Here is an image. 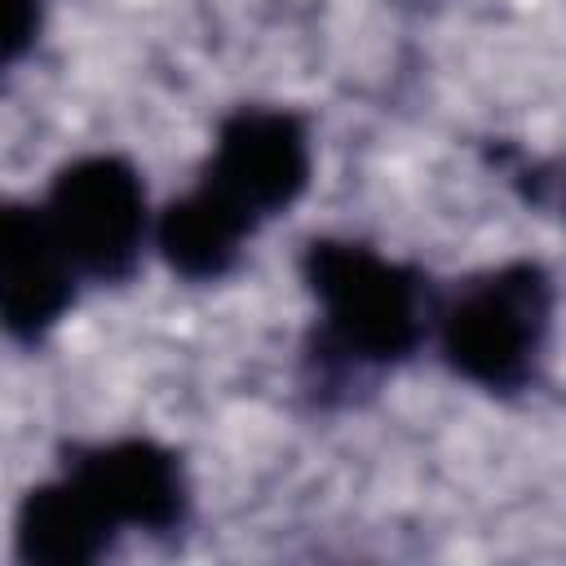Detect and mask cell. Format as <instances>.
I'll use <instances>...</instances> for the list:
<instances>
[{"instance_id": "1", "label": "cell", "mask_w": 566, "mask_h": 566, "mask_svg": "<svg viewBox=\"0 0 566 566\" xmlns=\"http://www.w3.org/2000/svg\"><path fill=\"white\" fill-rule=\"evenodd\" d=\"M301 274L318 301V358L336 367L402 363L424 336V283L411 265L380 256L367 243L314 239Z\"/></svg>"}, {"instance_id": "2", "label": "cell", "mask_w": 566, "mask_h": 566, "mask_svg": "<svg viewBox=\"0 0 566 566\" xmlns=\"http://www.w3.org/2000/svg\"><path fill=\"white\" fill-rule=\"evenodd\" d=\"M548 323L553 279L535 261H509L460 283L438 314V345L455 376L509 394L535 376Z\"/></svg>"}, {"instance_id": "3", "label": "cell", "mask_w": 566, "mask_h": 566, "mask_svg": "<svg viewBox=\"0 0 566 566\" xmlns=\"http://www.w3.org/2000/svg\"><path fill=\"white\" fill-rule=\"evenodd\" d=\"M40 212L80 274L97 283H119L133 274L150 212L146 186L128 159L84 155L66 164L53 177Z\"/></svg>"}, {"instance_id": "4", "label": "cell", "mask_w": 566, "mask_h": 566, "mask_svg": "<svg viewBox=\"0 0 566 566\" xmlns=\"http://www.w3.org/2000/svg\"><path fill=\"white\" fill-rule=\"evenodd\" d=\"M310 181V133L283 106H239L221 119L208 168L199 177L252 230L292 208Z\"/></svg>"}, {"instance_id": "5", "label": "cell", "mask_w": 566, "mask_h": 566, "mask_svg": "<svg viewBox=\"0 0 566 566\" xmlns=\"http://www.w3.org/2000/svg\"><path fill=\"white\" fill-rule=\"evenodd\" d=\"M84 500L106 517L111 531H172L186 517V473L177 455L150 438H115L97 447H75L62 469Z\"/></svg>"}, {"instance_id": "6", "label": "cell", "mask_w": 566, "mask_h": 566, "mask_svg": "<svg viewBox=\"0 0 566 566\" xmlns=\"http://www.w3.org/2000/svg\"><path fill=\"white\" fill-rule=\"evenodd\" d=\"M75 265L62 252L40 208L13 203L4 212V248H0V292L4 323L18 340H40L75 296Z\"/></svg>"}, {"instance_id": "7", "label": "cell", "mask_w": 566, "mask_h": 566, "mask_svg": "<svg viewBox=\"0 0 566 566\" xmlns=\"http://www.w3.org/2000/svg\"><path fill=\"white\" fill-rule=\"evenodd\" d=\"M106 517L84 500V491L62 473L57 482L31 486L18 509V557L35 566H88L111 544Z\"/></svg>"}, {"instance_id": "8", "label": "cell", "mask_w": 566, "mask_h": 566, "mask_svg": "<svg viewBox=\"0 0 566 566\" xmlns=\"http://www.w3.org/2000/svg\"><path fill=\"white\" fill-rule=\"evenodd\" d=\"M248 234H252V226L239 212H230L203 186L172 199L155 226V243H159L164 261L190 283H208V279L230 274Z\"/></svg>"}, {"instance_id": "9", "label": "cell", "mask_w": 566, "mask_h": 566, "mask_svg": "<svg viewBox=\"0 0 566 566\" xmlns=\"http://www.w3.org/2000/svg\"><path fill=\"white\" fill-rule=\"evenodd\" d=\"M40 27V4L35 0H13V18H9V62L22 57V49L35 40Z\"/></svg>"}]
</instances>
